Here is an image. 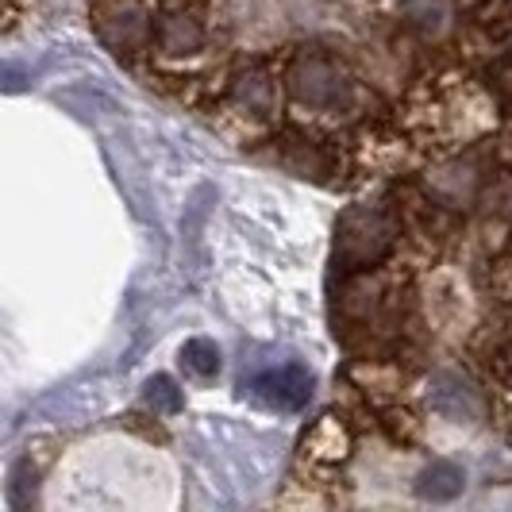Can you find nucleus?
<instances>
[{"mask_svg":"<svg viewBox=\"0 0 512 512\" xmlns=\"http://www.w3.org/2000/svg\"><path fill=\"white\" fill-rule=\"evenodd\" d=\"M393 220L382 208H347L335 231V258L343 270H366L393 247Z\"/></svg>","mask_w":512,"mask_h":512,"instance_id":"obj_1","label":"nucleus"},{"mask_svg":"<svg viewBox=\"0 0 512 512\" xmlns=\"http://www.w3.org/2000/svg\"><path fill=\"white\" fill-rule=\"evenodd\" d=\"M293 93L312 108H343L351 101V77L335 66L324 54H305L297 58L293 74H289Z\"/></svg>","mask_w":512,"mask_h":512,"instance_id":"obj_2","label":"nucleus"},{"mask_svg":"<svg viewBox=\"0 0 512 512\" xmlns=\"http://www.w3.org/2000/svg\"><path fill=\"white\" fill-rule=\"evenodd\" d=\"M93 24L97 35L116 51H135L151 39V12L143 0H97Z\"/></svg>","mask_w":512,"mask_h":512,"instance_id":"obj_3","label":"nucleus"},{"mask_svg":"<svg viewBox=\"0 0 512 512\" xmlns=\"http://www.w3.org/2000/svg\"><path fill=\"white\" fill-rule=\"evenodd\" d=\"M258 401H266L270 409H301L312 397V378L301 366H282L270 374H258L255 382L247 385Z\"/></svg>","mask_w":512,"mask_h":512,"instance_id":"obj_4","label":"nucleus"},{"mask_svg":"<svg viewBox=\"0 0 512 512\" xmlns=\"http://www.w3.org/2000/svg\"><path fill=\"white\" fill-rule=\"evenodd\" d=\"M432 409L439 412V416H447V420H482V397H478V389L466 382V378H459V374H451V370H443V374H436L432 378Z\"/></svg>","mask_w":512,"mask_h":512,"instance_id":"obj_5","label":"nucleus"},{"mask_svg":"<svg viewBox=\"0 0 512 512\" xmlns=\"http://www.w3.org/2000/svg\"><path fill=\"white\" fill-rule=\"evenodd\" d=\"M158 43H162L166 54H189L205 43V27H201V20H197L193 12L174 8V12H166L162 24H158Z\"/></svg>","mask_w":512,"mask_h":512,"instance_id":"obj_6","label":"nucleus"},{"mask_svg":"<svg viewBox=\"0 0 512 512\" xmlns=\"http://www.w3.org/2000/svg\"><path fill=\"white\" fill-rule=\"evenodd\" d=\"M462 486H466V474L455 462H432L416 478V497H424V501H455Z\"/></svg>","mask_w":512,"mask_h":512,"instance_id":"obj_7","label":"nucleus"},{"mask_svg":"<svg viewBox=\"0 0 512 512\" xmlns=\"http://www.w3.org/2000/svg\"><path fill=\"white\" fill-rule=\"evenodd\" d=\"M305 451L320 462H339L347 459V451H351V436H347V428L335 416H324L305 436Z\"/></svg>","mask_w":512,"mask_h":512,"instance_id":"obj_8","label":"nucleus"},{"mask_svg":"<svg viewBox=\"0 0 512 512\" xmlns=\"http://www.w3.org/2000/svg\"><path fill=\"white\" fill-rule=\"evenodd\" d=\"M401 12L432 39L451 31V0H401Z\"/></svg>","mask_w":512,"mask_h":512,"instance_id":"obj_9","label":"nucleus"},{"mask_svg":"<svg viewBox=\"0 0 512 512\" xmlns=\"http://www.w3.org/2000/svg\"><path fill=\"white\" fill-rule=\"evenodd\" d=\"M181 359H185V366H193L201 378L220 370V351H216V343H208V339H189L185 351H181Z\"/></svg>","mask_w":512,"mask_h":512,"instance_id":"obj_10","label":"nucleus"},{"mask_svg":"<svg viewBox=\"0 0 512 512\" xmlns=\"http://www.w3.org/2000/svg\"><path fill=\"white\" fill-rule=\"evenodd\" d=\"M239 101H247L251 108L266 112V108H274V89H270V81L262 74H251L239 81Z\"/></svg>","mask_w":512,"mask_h":512,"instance_id":"obj_11","label":"nucleus"},{"mask_svg":"<svg viewBox=\"0 0 512 512\" xmlns=\"http://www.w3.org/2000/svg\"><path fill=\"white\" fill-rule=\"evenodd\" d=\"M147 401H151L154 409H166V412L181 409V393L170 378H151V385H147Z\"/></svg>","mask_w":512,"mask_h":512,"instance_id":"obj_12","label":"nucleus"},{"mask_svg":"<svg viewBox=\"0 0 512 512\" xmlns=\"http://www.w3.org/2000/svg\"><path fill=\"white\" fill-rule=\"evenodd\" d=\"M505 370H509V374H512V343H509V347H505Z\"/></svg>","mask_w":512,"mask_h":512,"instance_id":"obj_13","label":"nucleus"}]
</instances>
